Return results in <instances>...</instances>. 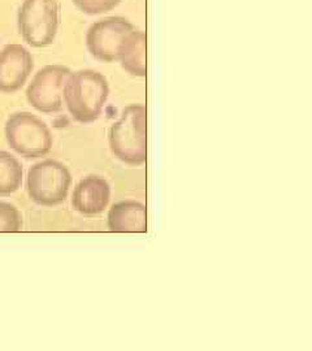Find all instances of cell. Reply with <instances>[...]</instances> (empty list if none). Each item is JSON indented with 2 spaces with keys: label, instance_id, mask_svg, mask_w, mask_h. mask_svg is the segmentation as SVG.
<instances>
[{
  "label": "cell",
  "instance_id": "obj_4",
  "mask_svg": "<svg viewBox=\"0 0 312 351\" xmlns=\"http://www.w3.org/2000/svg\"><path fill=\"white\" fill-rule=\"evenodd\" d=\"M71 184L72 176L69 169L60 162L47 159L29 169L26 189L34 203L52 207L67 199Z\"/></svg>",
  "mask_w": 312,
  "mask_h": 351
},
{
  "label": "cell",
  "instance_id": "obj_13",
  "mask_svg": "<svg viewBox=\"0 0 312 351\" xmlns=\"http://www.w3.org/2000/svg\"><path fill=\"white\" fill-rule=\"evenodd\" d=\"M23 228L20 211L5 202H0V232H19Z\"/></svg>",
  "mask_w": 312,
  "mask_h": 351
},
{
  "label": "cell",
  "instance_id": "obj_6",
  "mask_svg": "<svg viewBox=\"0 0 312 351\" xmlns=\"http://www.w3.org/2000/svg\"><path fill=\"white\" fill-rule=\"evenodd\" d=\"M71 73V69L64 65H47L38 71L26 90L29 104L38 112L62 111L64 88Z\"/></svg>",
  "mask_w": 312,
  "mask_h": 351
},
{
  "label": "cell",
  "instance_id": "obj_10",
  "mask_svg": "<svg viewBox=\"0 0 312 351\" xmlns=\"http://www.w3.org/2000/svg\"><path fill=\"white\" fill-rule=\"evenodd\" d=\"M107 223L110 230L115 233H146V206L136 201L119 202L111 207Z\"/></svg>",
  "mask_w": 312,
  "mask_h": 351
},
{
  "label": "cell",
  "instance_id": "obj_12",
  "mask_svg": "<svg viewBox=\"0 0 312 351\" xmlns=\"http://www.w3.org/2000/svg\"><path fill=\"white\" fill-rule=\"evenodd\" d=\"M23 165L7 151H0V195H11L21 188Z\"/></svg>",
  "mask_w": 312,
  "mask_h": 351
},
{
  "label": "cell",
  "instance_id": "obj_14",
  "mask_svg": "<svg viewBox=\"0 0 312 351\" xmlns=\"http://www.w3.org/2000/svg\"><path fill=\"white\" fill-rule=\"evenodd\" d=\"M120 1L121 0H73L75 7L88 16L110 12L120 4Z\"/></svg>",
  "mask_w": 312,
  "mask_h": 351
},
{
  "label": "cell",
  "instance_id": "obj_2",
  "mask_svg": "<svg viewBox=\"0 0 312 351\" xmlns=\"http://www.w3.org/2000/svg\"><path fill=\"white\" fill-rule=\"evenodd\" d=\"M108 142L113 155L129 165L147 162V108L143 104L125 107L120 119L108 132Z\"/></svg>",
  "mask_w": 312,
  "mask_h": 351
},
{
  "label": "cell",
  "instance_id": "obj_1",
  "mask_svg": "<svg viewBox=\"0 0 312 351\" xmlns=\"http://www.w3.org/2000/svg\"><path fill=\"white\" fill-rule=\"evenodd\" d=\"M110 97V85L104 75L82 69L71 73L64 88V103L77 123L97 121Z\"/></svg>",
  "mask_w": 312,
  "mask_h": 351
},
{
  "label": "cell",
  "instance_id": "obj_11",
  "mask_svg": "<svg viewBox=\"0 0 312 351\" xmlns=\"http://www.w3.org/2000/svg\"><path fill=\"white\" fill-rule=\"evenodd\" d=\"M117 62L132 75H147V36L145 32L134 29L128 34L120 49Z\"/></svg>",
  "mask_w": 312,
  "mask_h": 351
},
{
  "label": "cell",
  "instance_id": "obj_3",
  "mask_svg": "<svg viewBox=\"0 0 312 351\" xmlns=\"http://www.w3.org/2000/svg\"><path fill=\"white\" fill-rule=\"evenodd\" d=\"M17 21L20 34L29 46L47 47L53 43L59 30L60 5L56 0H24Z\"/></svg>",
  "mask_w": 312,
  "mask_h": 351
},
{
  "label": "cell",
  "instance_id": "obj_9",
  "mask_svg": "<svg viewBox=\"0 0 312 351\" xmlns=\"http://www.w3.org/2000/svg\"><path fill=\"white\" fill-rule=\"evenodd\" d=\"M110 198V184L98 176H88L77 184L73 191L72 206L81 215L95 216L107 208Z\"/></svg>",
  "mask_w": 312,
  "mask_h": 351
},
{
  "label": "cell",
  "instance_id": "obj_8",
  "mask_svg": "<svg viewBox=\"0 0 312 351\" xmlns=\"http://www.w3.org/2000/svg\"><path fill=\"white\" fill-rule=\"evenodd\" d=\"M33 56L21 45H7L0 51V93L12 94L23 88L33 71Z\"/></svg>",
  "mask_w": 312,
  "mask_h": 351
},
{
  "label": "cell",
  "instance_id": "obj_5",
  "mask_svg": "<svg viewBox=\"0 0 312 351\" xmlns=\"http://www.w3.org/2000/svg\"><path fill=\"white\" fill-rule=\"evenodd\" d=\"M5 138L12 150L25 158H40L52 149L49 126L30 112L13 113L5 123Z\"/></svg>",
  "mask_w": 312,
  "mask_h": 351
},
{
  "label": "cell",
  "instance_id": "obj_7",
  "mask_svg": "<svg viewBox=\"0 0 312 351\" xmlns=\"http://www.w3.org/2000/svg\"><path fill=\"white\" fill-rule=\"evenodd\" d=\"M136 27L124 17H106L88 27L86 34L88 50L95 59L106 63L119 60L125 38Z\"/></svg>",
  "mask_w": 312,
  "mask_h": 351
}]
</instances>
